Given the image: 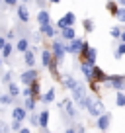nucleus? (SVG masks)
I'll return each mask as SVG.
<instances>
[{"label": "nucleus", "instance_id": "1", "mask_svg": "<svg viewBox=\"0 0 125 133\" xmlns=\"http://www.w3.org/2000/svg\"><path fill=\"white\" fill-rule=\"evenodd\" d=\"M86 110L92 114V116H100V114H104V104H102L100 100L86 98Z\"/></svg>", "mask_w": 125, "mask_h": 133}, {"label": "nucleus", "instance_id": "2", "mask_svg": "<svg viewBox=\"0 0 125 133\" xmlns=\"http://www.w3.org/2000/svg\"><path fill=\"white\" fill-rule=\"evenodd\" d=\"M82 47H84V41H80V39H72V41L65 47V51H68V53H78Z\"/></svg>", "mask_w": 125, "mask_h": 133}, {"label": "nucleus", "instance_id": "3", "mask_svg": "<svg viewBox=\"0 0 125 133\" xmlns=\"http://www.w3.org/2000/svg\"><path fill=\"white\" fill-rule=\"evenodd\" d=\"M74 20H76V18H74V14H71V12H68L67 14V16H65V18H63V20H59V28H67V25H72V24H74Z\"/></svg>", "mask_w": 125, "mask_h": 133}, {"label": "nucleus", "instance_id": "4", "mask_svg": "<svg viewBox=\"0 0 125 133\" xmlns=\"http://www.w3.org/2000/svg\"><path fill=\"white\" fill-rule=\"evenodd\" d=\"M35 78H37V72H35V71H27V72L22 75V82H24V84H33Z\"/></svg>", "mask_w": 125, "mask_h": 133}, {"label": "nucleus", "instance_id": "5", "mask_svg": "<svg viewBox=\"0 0 125 133\" xmlns=\"http://www.w3.org/2000/svg\"><path fill=\"white\" fill-rule=\"evenodd\" d=\"M53 51H55V59H57V61H63V57H65V49H63V45L59 41L53 43Z\"/></svg>", "mask_w": 125, "mask_h": 133}, {"label": "nucleus", "instance_id": "6", "mask_svg": "<svg viewBox=\"0 0 125 133\" xmlns=\"http://www.w3.org/2000/svg\"><path fill=\"white\" fill-rule=\"evenodd\" d=\"M92 78L96 82H102V80H106V72L102 69H92Z\"/></svg>", "mask_w": 125, "mask_h": 133}, {"label": "nucleus", "instance_id": "7", "mask_svg": "<svg viewBox=\"0 0 125 133\" xmlns=\"http://www.w3.org/2000/svg\"><path fill=\"white\" fill-rule=\"evenodd\" d=\"M108 125H109V116H102L100 114V117H98V127L100 129H108Z\"/></svg>", "mask_w": 125, "mask_h": 133}, {"label": "nucleus", "instance_id": "8", "mask_svg": "<svg viewBox=\"0 0 125 133\" xmlns=\"http://www.w3.org/2000/svg\"><path fill=\"white\" fill-rule=\"evenodd\" d=\"M109 82L115 86V90H121V88H123V78H121V76H112Z\"/></svg>", "mask_w": 125, "mask_h": 133}, {"label": "nucleus", "instance_id": "9", "mask_svg": "<svg viewBox=\"0 0 125 133\" xmlns=\"http://www.w3.org/2000/svg\"><path fill=\"white\" fill-rule=\"evenodd\" d=\"M37 22H39L41 25H43V24H49V14H47L45 10H41V12L37 14Z\"/></svg>", "mask_w": 125, "mask_h": 133}, {"label": "nucleus", "instance_id": "10", "mask_svg": "<svg viewBox=\"0 0 125 133\" xmlns=\"http://www.w3.org/2000/svg\"><path fill=\"white\" fill-rule=\"evenodd\" d=\"M63 35H65V39H74V29L67 25V28H63Z\"/></svg>", "mask_w": 125, "mask_h": 133}, {"label": "nucleus", "instance_id": "11", "mask_svg": "<svg viewBox=\"0 0 125 133\" xmlns=\"http://www.w3.org/2000/svg\"><path fill=\"white\" fill-rule=\"evenodd\" d=\"M18 16H20V20L27 22V18H29V14H27V8H25V6H20V10H18Z\"/></svg>", "mask_w": 125, "mask_h": 133}, {"label": "nucleus", "instance_id": "12", "mask_svg": "<svg viewBox=\"0 0 125 133\" xmlns=\"http://www.w3.org/2000/svg\"><path fill=\"white\" fill-rule=\"evenodd\" d=\"M14 119H25V110L24 108H16L14 110Z\"/></svg>", "mask_w": 125, "mask_h": 133}, {"label": "nucleus", "instance_id": "13", "mask_svg": "<svg viewBox=\"0 0 125 133\" xmlns=\"http://www.w3.org/2000/svg\"><path fill=\"white\" fill-rule=\"evenodd\" d=\"M41 31L45 33V35H49V37H53V35H55V29L51 28L49 24H43V25H41Z\"/></svg>", "mask_w": 125, "mask_h": 133}, {"label": "nucleus", "instance_id": "14", "mask_svg": "<svg viewBox=\"0 0 125 133\" xmlns=\"http://www.w3.org/2000/svg\"><path fill=\"white\" fill-rule=\"evenodd\" d=\"M47 119H49V112H41V116H39V125H41V127H47Z\"/></svg>", "mask_w": 125, "mask_h": 133}, {"label": "nucleus", "instance_id": "15", "mask_svg": "<svg viewBox=\"0 0 125 133\" xmlns=\"http://www.w3.org/2000/svg\"><path fill=\"white\" fill-rule=\"evenodd\" d=\"M115 104H117V106H125V94L117 92V96H115Z\"/></svg>", "mask_w": 125, "mask_h": 133}, {"label": "nucleus", "instance_id": "16", "mask_svg": "<svg viewBox=\"0 0 125 133\" xmlns=\"http://www.w3.org/2000/svg\"><path fill=\"white\" fill-rule=\"evenodd\" d=\"M94 61H96V49H88V63L94 65Z\"/></svg>", "mask_w": 125, "mask_h": 133}, {"label": "nucleus", "instance_id": "17", "mask_svg": "<svg viewBox=\"0 0 125 133\" xmlns=\"http://www.w3.org/2000/svg\"><path fill=\"white\" fill-rule=\"evenodd\" d=\"M25 63H27L29 66H33V63H35V57H33V53H25Z\"/></svg>", "mask_w": 125, "mask_h": 133}, {"label": "nucleus", "instance_id": "18", "mask_svg": "<svg viewBox=\"0 0 125 133\" xmlns=\"http://www.w3.org/2000/svg\"><path fill=\"white\" fill-rule=\"evenodd\" d=\"M108 10L113 14V16H117V12H119V8H117V6L113 4V2H108Z\"/></svg>", "mask_w": 125, "mask_h": 133}, {"label": "nucleus", "instance_id": "19", "mask_svg": "<svg viewBox=\"0 0 125 133\" xmlns=\"http://www.w3.org/2000/svg\"><path fill=\"white\" fill-rule=\"evenodd\" d=\"M43 65H45V66L51 65V53H49V51H45V53H43Z\"/></svg>", "mask_w": 125, "mask_h": 133}, {"label": "nucleus", "instance_id": "20", "mask_svg": "<svg viewBox=\"0 0 125 133\" xmlns=\"http://www.w3.org/2000/svg\"><path fill=\"white\" fill-rule=\"evenodd\" d=\"M53 98H55V90H49L45 96H43V100H45V102H53Z\"/></svg>", "mask_w": 125, "mask_h": 133}, {"label": "nucleus", "instance_id": "21", "mask_svg": "<svg viewBox=\"0 0 125 133\" xmlns=\"http://www.w3.org/2000/svg\"><path fill=\"white\" fill-rule=\"evenodd\" d=\"M18 49L25 51V49H27V41H25V39H20V41H18Z\"/></svg>", "mask_w": 125, "mask_h": 133}, {"label": "nucleus", "instance_id": "22", "mask_svg": "<svg viewBox=\"0 0 125 133\" xmlns=\"http://www.w3.org/2000/svg\"><path fill=\"white\" fill-rule=\"evenodd\" d=\"M2 51H4V57L8 59L10 53H12V45H10V43H8V45H4V47H2Z\"/></svg>", "mask_w": 125, "mask_h": 133}, {"label": "nucleus", "instance_id": "23", "mask_svg": "<svg viewBox=\"0 0 125 133\" xmlns=\"http://www.w3.org/2000/svg\"><path fill=\"white\" fill-rule=\"evenodd\" d=\"M25 108H27V110H33L35 108V104H33V100H31V98L25 100Z\"/></svg>", "mask_w": 125, "mask_h": 133}, {"label": "nucleus", "instance_id": "24", "mask_svg": "<svg viewBox=\"0 0 125 133\" xmlns=\"http://www.w3.org/2000/svg\"><path fill=\"white\" fill-rule=\"evenodd\" d=\"M65 106H67V112L71 114V116H74V108H72V104H71V102H65Z\"/></svg>", "mask_w": 125, "mask_h": 133}, {"label": "nucleus", "instance_id": "25", "mask_svg": "<svg viewBox=\"0 0 125 133\" xmlns=\"http://www.w3.org/2000/svg\"><path fill=\"white\" fill-rule=\"evenodd\" d=\"M18 92H20V90H18L16 84H10V94H12V96H18Z\"/></svg>", "mask_w": 125, "mask_h": 133}, {"label": "nucleus", "instance_id": "26", "mask_svg": "<svg viewBox=\"0 0 125 133\" xmlns=\"http://www.w3.org/2000/svg\"><path fill=\"white\" fill-rule=\"evenodd\" d=\"M84 29H86V31H92V29H94V28H92V22H90V20H84Z\"/></svg>", "mask_w": 125, "mask_h": 133}, {"label": "nucleus", "instance_id": "27", "mask_svg": "<svg viewBox=\"0 0 125 133\" xmlns=\"http://www.w3.org/2000/svg\"><path fill=\"white\" fill-rule=\"evenodd\" d=\"M117 18H119L121 22H125V8H121L119 12H117Z\"/></svg>", "mask_w": 125, "mask_h": 133}, {"label": "nucleus", "instance_id": "28", "mask_svg": "<svg viewBox=\"0 0 125 133\" xmlns=\"http://www.w3.org/2000/svg\"><path fill=\"white\" fill-rule=\"evenodd\" d=\"M20 121H22V119H14V123H12V129H22Z\"/></svg>", "mask_w": 125, "mask_h": 133}, {"label": "nucleus", "instance_id": "29", "mask_svg": "<svg viewBox=\"0 0 125 133\" xmlns=\"http://www.w3.org/2000/svg\"><path fill=\"white\" fill-rule=\"evenodd\" d=\"M112 35H113V37H119L121 33H119V29H117V28H113V29H112Z\"/></svg>", "mask_w": 125, "mask_h": 133}, {"label": "nucleus", "instance_id": "30", "mask_svg": "<svg viewBox=\"0 0 125 133\" xmlns=\"http://www.w3.org/2000/svg\"><path fill=\"white\" fill-rule=\"evenodd\" d=\"M123 53H125V43L119 47V51H117V57H119V55H123Z\"/></svg>", "mask_w": 125, "mask_h": 133}, {"label": "nucleus", "instance_id": "31", "mask_svg": "<svg viewBox=\"0 0 125 133\" xmlns=\"http://www.w3.org/2000/svg\"><path fill=\"white\" fill-rule=\"evenodd\" d=\"M6 129H8V127H6L4 123H0V131H6Z\"/></svg>", "mask_w": 125, "mask_h": 133}, {"label": "nucleus", "instance_id": "32", "mask_svg": "<svg viewBox=\"0 0 125 133\" xmlns=\"http://www.w3.org/2000/svg\"><path fill=\"white\" fill-rule=\"evenodd\" d=\"M6 4H16V0H4Z\"/></svg>", "mask_w": 125, "mask_h": 133}, {"label": "nucleus", "instance_id": "33", "mask_svg": "<svg viewBox=\"0 0 125 133\" xmlns=\"http://www.w3.org/2000/svg\"><path fill=\"white\" fill-rule=\"evenodd\" d=\"M4 45H6V43H4V39L0 37V49H2V47H4Z\"/></svg>", "mask_w": 125, "mask_h": 133}, {"label": "nucleus", "instance_id": "34", "mask_svg": "<svg viewBox=\"0 0 125 133\" xmlns=\"http://www.w3.org/2000/svg\"><path fill=\"white\" fill-rule=\"evenodd\" d=\"M121 39H123V41H125V33H123V35H121Z\"/></svg>", "mask_w": 125, "mask_h": 133}, {"label": "nucleus", "instance_id": "35", "mask_svg": "<svg viewBox=\"0 0 125 133\" xmlns=\"http://www.w3.org/2000/svg\"><path fill=\"white\" fill-rule=\"evenodd\" d=\"M119 2H121V4H125V0H119Z\"/></svg>", "mask_w": 125, "mask_h": 133}, {"label": "nucleus", "instance_id": "36", "mask_svg": "<svg viewBox=\"0 0 125 133\" xmlns=\"http://www.w3.org/2000/svg\"><path fill=\"white\" fill-rule=\"evenodd\" d=\"M49 2H55V0H49Z\"/></svg>", "mask_w": 125, "mask_h": 133}, {"label": "nucleus", "instance_id": "37", "mask_svg": "<svg viewBox=\"0 0 125 133\" xmlns=\"http://www.w3.org/2000/svg\"><path fill=\"white\" fill-rule=\"evenodd\" d=\"M55 2H59V0H55Z\"/></svg>", "mask_w": 125, "mask_h": 133}]
</instances>
